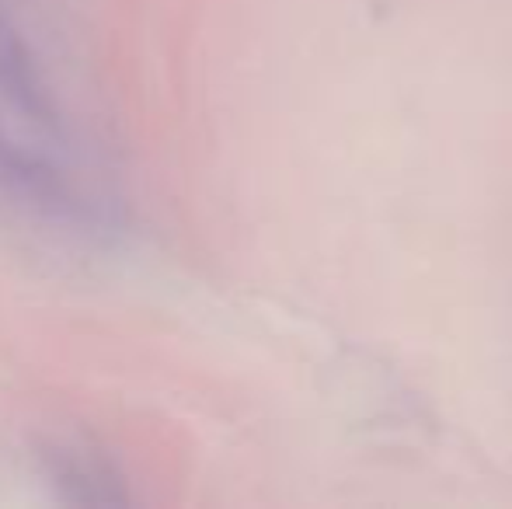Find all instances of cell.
<instances>
[{
  "label": "cell",
  "mask_w": 512,
  "mask_h": 509,
  "mask_svg": "<svg viewBox=\"0 0 512 509\" xmlns=\"http://www.w3.org/2000/svg\"><path fill=\"white\" fill-rule=\"evenodd\" d=\"M60 482L63 485H77V489H81L77 503H122V496L115 492L112 471L102 468V464H98L95 457H88V454L74 457V461H63Z\"/></svg>",
  "instance_id": "1"
}]
</instances>
